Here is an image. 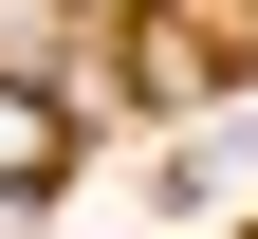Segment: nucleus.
<instances>
[{"instance_id": "f257e3e1", "label": "nucleus", "mask_w": 258, "mask_h": 239, "mask_svg": "<svg viewBox=\"0 0 258 239\" xmlns=\"http://www.w3.org/2000/svg\"><path fill=\"white\" fill-rule=\"evenodd\" d=\"M55 147H74V129H55V92H37V74H0V202L55 184Z\"/></svg>"}, {"instance_id": "f03ea898", "label": "nucleus", "mask_w": 258, "mask_h": 239, "mask_svg": "<svg viewBox=\"0 0 258 239\" xmlns=\"http://www.w3.org/2000/svg\"><path fill=\"white\" fill-rule=\"evenodd\" d=\"M129 55H148V92H221V37L203 19H129Z\"/></svg>"}]
</instances>
